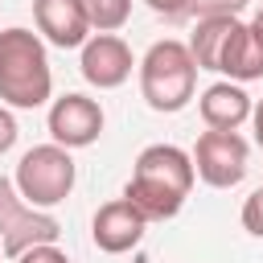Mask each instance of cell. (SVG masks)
<instances>
[{"label":"cell","mask_w":263,"mask_h":263,"mask_svg":"<svg viewBox=\"0 0 263 263\" xmlns=\"http://www.w3.org/2000/svg\"><path fill=\"white\" fill-rule=\"evenodd\" d=\"M197 111H201V123H205L210 132H238V127L251 119L255 99H251L238 82H226V78H222V82H214V86L201 90Z\"/></svg>","instance_id":"12"},{"label":"cell","mask_w":263,"mask_h":263,"mask_svg":"<svg viewBox=\"0 0 263 263\" xmlns=\"http://www.w3.org/2000/svg\"><path fill=\"white\" fill-rule=\"evenodd\" d=\"M144 4L160 16H189V12H197L201 0H144Z\"/></svg>","instance_id":"16"},{"label":"cell","mask_w":263,"mask_h":263,"mask_svg":"<svg viewBox=\"0 0 263 263\" xmlns=\"http://www.w3.org/2000/svg\"><path fill=\"white\" fill-rule=\"evenodd\" d=\"M33 21H37V33L58 49H82L95 37V25L82 0H33Z\"/></svg>","instance_id":"11"},{"label":"cell","mask_w":263,"mask_h":263,"mask_svg":"<svg viewBox=\"0 0 263 263\" xmlns=\"http://www.w3.org/2000/svg\"><path fill=\"white\" fill-rule=\"evenodd\" d=\"M193 181H197L193 152H185L177 144H148L136 156V168H132V181L123 185V197L148 222H168L189 201Z\"/></svg>","instance_id":"1"},{"label":"cell","mask_w":263,"mask_h":263,"mask_svg":"<svg viewBox=\"0 0 263 263\" xmlns=\"http://www.w3.org/2000/svg\"><path fill=\"white\" fill-rule=\"evenodd\" d=\"M53 95V70L45 41L33 29H0V103L16 111L45 107Z\"/></svg>","instance_id":"3"},{"label":"cell","mask_w":263,"mask_h":263,"mask_svg":"<svg viewBox=\"0 0 263 263\" xmlns=\"http://www.w3.org/2000/svg\"><path fill=\"white\" fill-rule=\"evenodd\" d=\"M193 168L210 189H234L251 168V144L238 132H201L193 148Z\"/></svg>","instance_id":"7"},{"label":"cell","mask_w":263,"mask_h":263,"mask_svg":"<svg viewBox=\"0 0 263 263\" xmlns=\"http://www.w3.org/2000/svg\"><path fill=\"white\" fill-rule=\"evenodd\" d=\"M132 66H140V62L132 58L127 41L115 37V33H95V37L82 45V58H78L82 78H86L90 86H99V90L123 86V82L132 78Z\"/></svg>","instance_id":"9"},{"label":"cell","mask_w":263,"mask_h":263,"mask_svg":"<svg viewBox=\"0 0 263 263\" xmlns=\"http://www.w3.org/2000/svg\"><path fill=\"white\" fill-rule=\"evenodd\" d=\"M197 70L226 74V82H255L263 78V29L255 21H238L234 12L201 16L193 37L185 41Z\"/></svg>","instance_id":"2"},{"label":"cell","mask_w":263,"mask_h":263,"mask_svg":"<svg viewBox=\"0 0 263 263\" xmlns=\"http://www.w3.org/2000/svg\"><path fill=\"white\" fill-rule=\"evenodd\" d=\"M82 4H86V16H90L95 33H115L132 16V0H82Z\"/></svg>","instance_id":"13"},{"label":"cell","mask_w":263,"mask_h":263,"mask_svg":"<svg viewBox=\"0 0 263 263\" xmlns=\"http://www.w3.org/2000/svg\"><path fill=\"white\" fill-rule=\"evenodd\" d=\"M12 181H16V189H21V197L29 205L53 210V205H62L70 197V189L78 181V168H74L70 148H62V144H37V148H29L21 156Z\"/></svg>","instance_id":"5"},{"label":"cell","mask_w":263,"mask_h":263,"mask_svg":"<svg viewBox=\"0 0 263 263\" xmlns=\"http://www.w3.org/2000/svg\"><path fill=\"white\" fill-rule=\"evenodd\" d=\"M58 238H62V222L49 210L29 205L12 177H0V251L8 259H21L25 251L58 242Z\"/></svg>","instance_id":"6"},{"label":"cell","mask_w":263,"mask_h":263,"mask_svg":"<svg viewBox=\"0 0 263 263\" xmlns=\"http://www.w3.org/2000/svg\"><path fill=\"white\" fill-rule=\"evenodd\" d=\"M242 230L255 234V238H263V185L242 201Z\"/></svg>","instance_id":"14"},{"label":"cell","mask_w":263,"mask_h":263,"mask_svg":"<svg viewBox=\"0 0 263 263\" xmlns=\"http://www.w3.org/2000/svg\"><path fill=\"white\" fill-rule=\"evenodd\" d=\"M16 263H70V255H66L58 242H45V247H33V251H25Z\"/></svg>","instance_id":"15"},{"label":"cell","mask_w":263,"mask_h":263,"mask_svg":"<svg viewBox=\"0 0 263 263\" xmlns=\"http://www.w3.org/2000/svg\"><path fill=\"white\" fill-rule=\"evenodd\" d=\"M144 230H148V218H144L127 197H115V201L99 205L95 218H90V242H95L103 255H123V251L140 247Z\"/></svg>","instance_id":"10"},{"label":"cell","mask_w":263,"mask_h":263,"mask_svg":"<svg viewBox=\"0 0 263 263\" xmlns=\"http://www.w3.org/2000/svg\"><path fill=\"white\" fill-rule=\"evenodd\" d=\"M136 70H140V95L152 111L177 115L189 107V99L197 90V62L185 41H177V37L152 41Z\"/></svg>","instance_id":"4"},{"label":"cell","mask_w":263,"mask_h":263,"mask_svg":"<svg viewBox=\"0 0 263 263\" xmlns=\"http://www.w3.org/2000/svg\"><path fill=\"white\" fill-rule=\"evenodd\" d=\"M251 123H255V144L263 148V99H255V111H251Z\"/></svg>","instance_id":"18"},{"label":"cell","mask_w":263,"mask_h":263,"mask_svg":"<svg viewBox=\"0 0 263 263\" xmlns=\"http://www.w3.org/2000/svg\"><path fill=\"white\" fill-rule=\"evenodd\" d=\"M49 136H53V144H62V148H90L99 136H103V107L95 103V99H86V95H62V99H53L49 103Z\"/></svg>","instance_id":"8"},{"label":"cell","mask_w":263,"mask_h":263,"mask_svg":"<svg viewBox=\"0 0 263 263\" xmlns=\"http://www.w3.org/2000/svg\"><path fill=\"white\" fill-rule=\"evenodd\" d=\"M16 136H21V127H16V119H12V111L0 103V156L16 144Z\"/></svg>","instance_id":"17"},{"label":"cell","mask_w":263,"mask_h":263,"mask_svg":"<svg viewBox=\"0 0 263 263\" xmlns=\"http://www.w3.org/2000/svg\"><path fill=\"white\" fill-rule=\"evenodd\" d=\"M255 25H259V29H263V8H259V16H255Z\"/></svg>","instance_id":"19"}]
</instances>
